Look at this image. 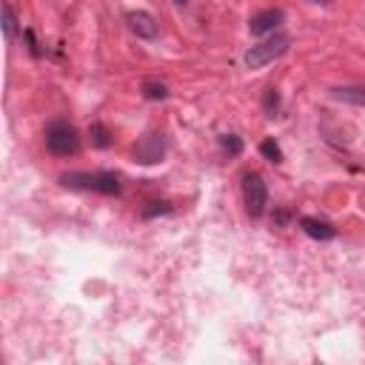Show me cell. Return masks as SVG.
<instances>
[{"label": "cell", "mask_w": 365, "mask_h": 365, "mask_svg": "<svg viewBox=\"0 0 365 365\" xmlns=\"http://www.w3.org/2000/svg\"><path fill=\"white\" fill-rule=\"evenodd\" d=\"M220 148L231 157H240L242 154V140L237 134H220Z\"/></svg>", "instance_id": "obj_13"}, {"label": "cell", "mask_w": 365, "mask_h": 365, "mask_svg": "<svg viewBox=\"0 0 365 365\" xmlns=\"http://www.w3.org/2000/svg\"><path fill=\"white\" fill-rule=\"evenodd\" d=\"M143 97L145 100H165L168 97V86L160 80H145L143 83Z\"/></svg>", "instance_id": "obj_11"}, {"label": "cell", "mask_w": 365, "mask_h": 365, "mask_svg": "<svg viewBox=\"0 0 365 365\" xmlns=\"http://www.w3.org/2000/svg\"><path fill=\"white\" fill-rule=\"evenodd\" d=\"M57 180L63 188H71V191H97L106 197H114L123 191L120 177L114 171H66Z\"/></svg>", "instance_id": "obj_1"}, {"label": "cell", "mask_w": 365, "mask_h": 365, "mask_svg": "<svg viewBox=\"0 0 365 365\" xmlns=\"http://www.w3.org/2000/svg\"><path fill=\"white\" fill-rule=\"evenodd\" d=\"M46 148L54 157H68L80 148V131L68 120H51L46 125Z\"/></svg>", "instance_id": "obj_2"}, {"label": "cell", "mask_w": 365, "mask_h": 365, "mask_svg": "<svg viewBox=\"0 0 365 365\" xmlns=\"http://www.w3.org/2000/svg\"><path fill=\"white\" fill-rule=\"evenodd\" d=\"M334 97L342 100V103L365 106V88H334Z\"/></svg>", "instance_id": "obj_12"}, {"label": "cell", "mask_w": 365, "mask_h": 365, "mask_svg": "<svg viewBox=\"0 0 365 365\" xmlns=\"http://www.w3.org/2000/svg\"><path fill=\"white\" fill-rule=\"evenodd\" d=\"M143 217H157V214H171V202H148L143 211Z\"/></svg>", "instance_id": "obj_15"}, {"label": "cell", "mask_w": 365, "mask_h": 365, "mask_svg": "<svg viewBox=\"0 0 365 365\" xmlns=\"http://www.w3.org/2000/svg\"><path fill=\"white\" fill-rule=\"evenodd\" d=\"M259 151H262V157H268L271 163H282V148H279L274 140H262V143H259Z\"/></svg>", "instance_id": "obj_14"}, {"label": "cell", "mask_w": 365, "mask_h": 365, "mask_svg": "<svg viewBox=\"0 0 365 365\" xmlns=\"http://www.w3.org/2000/svg\"><path fill=\"white\" fill-rule=\"evenodd\" d=\"M3 34H6L9 43H11L14 34H17V14H14L11 3H3Z\"/></svg>", "instance_id": "obj_10"}, {"label": "cell", "mask_w": 365, "mask_h": 365, "mask_svg": "<svg viewBox=\"0 0 365 365\" xmlns=\"http://www.w3.org/2000/svg\"><path fill=\"white\" fill-rule=\"evenodd\" d=\"M314 3H331V0H314Z\"/></svg>", "instance_id": "obj_19"}, {"label": "cell", "mask_w": 365, "mask_h": 365, "mask_svg": "<svg viewBox=\"0 0 365 365\" xmlns=\"http://www.w3.org/2000/svg\"><path fill=\"white\" fill-rule=\"evenodd\" d=\"M131 157H134V163H140V165H154V163H160V160L165 157V134H160V131L143 134V137L134 143Z\"/></svg>", "instance_id": "obj_5"}, {"label": "cell", "mask_w": 365, "mask_h": 365, "mask_svg": "<svg viewBox=\"0 0 365 365\" xmlns=\"http://www.w3.org/2000/svg\"><path fill=\"white\" fill-rule=\"evenodd\" d=\"M299 228L311 237V240H334V234H336V228L331 225V222H325V220H319V217H302L299 220Z\"/></svg>", "instance_id": "obj_8"}, {"label": "cell", "mask_w": 365, "mask_h": 365, "mask_svg": "<svg viewBox=\"0 0 365 365\" xmlns=\"http://www.w3.org/2000/svg\"><path fill=\"white\" fill-rule=\"evenodd\" d=\"M88 140L94 148H108L111 145V137H108V128L103 123H91L88 125Z\"/></svg>", "instance_id": "obj_9"}, {"label": "cell", "mask_w": 365, "mask_h": 365, "mask_svg": "<svg viewBox=\"0 0 365 365\" xmlns=\"http://www.w3.org/2000/svg\"><path fill=\"white\" fill-rule=\"evenodd\" d=\"M125 26H128V31H131L134 37H140V40H154V37L160 34V23H157V17L148 14V11H128V14H125Z\"/></svg>", "instance_id": "obj_6"}, {"label": "cell", "mask_w": 365, "mask_h": 365, "mask_svg": "<svg viewBox=\"0 0 365 365\" xmlns=\"http://www.w3.org/2000/svg\"><path fill=\"white\" fill-rule=\"evenodd\" d=\"M282 20H285L282 9H265V11H259V14H254L248 20V29H251V34L262 37V34H274L282 26Z\"/></svg>", "instance_id": "obj_7"}, {"label": "cell", "mask_w": 365, "mask_h": 365, "mask_svg": "<svg viewBox=\"0 0 365 365\" xmlns=\"http://www.w3.org/2000/svg\"><path fill=\"white\" fill-rule=\"evenodd\" d=\"M174 3H180V6H185V3H188V0H174Z\"/></svg>", "instance_id": "obj_18"}, {"label": "cell", "mask_w": 365, "mask_h": 365, "mask_svg": "<svg viewBox=\"0 0 365 365\" xmlns=\"http://www.w3.org/2000/svg\"><path fill=\"white\" fill-rule=\"evenodd\" d=\"M26 43H29V51L37 57V54H40V48H37V43H34V34H31V29H26Z\"/></svg>", "instance_id": "obj_17"}, {"label": "cell", "mask_w": 365, "mask_h": 365, "mask_svg": "<svg viewBox=\"0 0 365 365\" xmlns=\"http://www.w3.org/2000/svg\"><path fill=\"white\" fill-rule=\"evenodd\" d=\"M242 202H245L248 217H262L265 214L268 188H265V180L257 171H245L242 174Z\"/></svg>", "instance_id": "obj_4"}, {"label": "cell", "mask_w": 365, "mask_h": 365, "mask_svg": "<svg viewBox=\"0 0 365 365\" xmlns=\"http://www.w3.org/2000/svg\"><path fill=\"white\" fill-rule=\"evenodd\" d=\"M288 46H291V37H288L285 31H274L271 37H265L262 43H257V46H251V48L245 51V66H248V68H262V66H268L271 60L282 57V54L288 51Z\"/></svg>", "instance_id": "obj_3"}, {"label": "cell", "mask_w": 365, "mask_h": 365, "mask_svg": "<svg viewBox=\"0 0 365 365\" xmlns=\"http://www.w3.org/2000/svg\"><path fill=\"white\" fill-rule=\"evenodd\" d=\"M262 106H265V111H268V114H274V111L279 108V94H277L274 88H268V91H265V100H262Z\"/></svg>", "instance_id": "obj_16"}]
</instances>
